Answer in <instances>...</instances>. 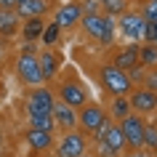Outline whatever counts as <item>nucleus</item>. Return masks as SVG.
I'll return each mask as SVG.
<instances>
[{"label": "nucleus", "mask_w": 157, "mask_h": 157, "mask_svg": "<svg viewBox=\"0 0 157 157\" xmlns=\"http://www.w3.org/2000/svg\"><path fill=\"white\" fill-rule=\"evenodd\" d=\"M80 29H83L93 43L99 45H112L117 37V19L104 16V13H91V16L80 19Z\"/></svg>", "instance_id": "obj_1"}, {"label": "nucleus", "mask_w": 157, "mask_h": 157, "mask_svg": "<svg viewBox=\"0 0 157 157\" xmlns=\"http://www.w3.org/2000/svg\"><path fill=\"white\" fill-rule=\"evenodd\" d=\"M56 88H59V101H64L67 107H72L75 112H77V109H83L85 104L91 101V91H88V85H85L83 80L72 72V69L59 80Z\"/></svg>", "instance_id": "obj_2"}, {"label": "nucleus", "mask_w": 157, "mask_h": 157, "mask_svg": "<svg viewBox=\"0 0 157 157\" xmlns=\"http://www.w3.org/2000/svg\"><path fill=\"white\" fill-rule=\"evenodd\" d=\"M99 83H101V88L109 93V99H112V96H128V93L133 91L128 75L120 72L117 67H112L109 61L99 67Z\"/></svg>", "instance_id": "obj_3"}, {"label": "nucleus", "mask_w": 157, "mask_h": 157, "mask_svg": "<svg viewBox=\"0 0 157 157\" xmlns=\"http://www.w3.org/2000/svg\"><path fill=\"white\" fill-rule=\"evenodd\" d=\"M117 32L131 43H141L149 32V21H144V16L139 11H125L123 16L117 19Z\"/></svg>", "instance_id": "obj_4"}, {"label": "nucleus", "mask_w": 157, "mask_h": 157, "mask_svg": "<svg viewBox=\"0 0 157 157\" xmlns=\"http://www.w3.org/2000/svg\"><path fill=\"white\" fill-rule=\"evenodd\" d=\"M56 157H83L88 155V136L80 131H64L56 144Z\"/></svg>", "instance_id": "obj_5"}, {"label": "nucleus", "mask_w": 157, "mask_h": 157, "mask_svg": "<svg viewBox=\"0 0 157 157\" xmlns=\"http://www.w3.org/2000/svg\"><path fill=\"white\" fill-rule=\"evenodd\" d=\"M117 125H120V128H123V133H125L128 152L144 149V128H147V117H141V115H136V112H131L123 123H117Z\"/></svg>", "instance_id": "obj_6"}, {"label": "nucleus", "mask_w": 157, "mask_h": 157, "mask_svg": "<svg viewBox=\"0 0 157 157\" xmlns=\"http://www.w3.org/2000/svg\"><path fill=\"white\" fill-rule=\"evenodd\" d=\"M128 104H131V112L147 117V120L152 115H157V93L144 88V85H139V88H133L128 93Z\"/></svg>", "instance_id": "obj_7"}, {"label": "nucleus", "mask_w": 157, "mask_h": 157, "mask_svg": "<svg viewBox=\"0 0 157 157\" xmlns=\"http://www.w3.org/2000/svg\"><path fill=\"white\" fill-rule=\"evenodd\" d=\"M104 117H107V109L96 101H88L83 109H77V131L85 136H93V131L101 125Z\"/></svg>", "instance_id": "obj_8"}, {"label": "nucleus", "mask_w": 157, "mask_h": 157, "mask_svg": "<svg viewBox=\"0 0 157 157\" xmlns=\"http://www.w3.org/2000/svg\"><path fill=\"white\" fill-rule=\"evenodd\" d=\"M16 75L19 80L29 88H37L43 85V72H40V61L37 56H27V53H19L16 56Z\"/></svg>", "instance_id": "obj_9"}, {"label": "nucleus", "mask_w": 157, "mask_h": 157, "mask_svg": "<svg viewBox=\"0 0 157 157\" xmlns=\"http://www.w3.org/2000/svg\"><path fill=\"white\" fill-rule=\"evenodd\" d=\"M53 104H56V96L51 88H32L29 91V99H27V115H51L53 112Z\"/></svg>", "instance_id": "obj_10"}, {"label": "nucleus", "mask_w": 157, "mask_h": 157, "mask_svg": "<svg viewBox=\"0 0 157 157\" xmlns=\"http://www.w3.org/2000/svg\"><path fill=\"white\" fill-rule=\"evenodd\" d=\"M83 19V8H80V0H69V3H61L53 16V24H59V29H72V27L80 24Z\"/></svg>", "instance_id": "obj_11"}, {"label": "nucleus", "mask_w": 157, "mask_h": 157, "mask_svg": "<svg viewBox=\"0 0 157 157\" xmlns=\"http://www.w3.org/2000/svg\"><path fill=\"white\" fill-rule=\"evenodd\" d=\"M37 61H40V72H43V83H51L56 80L59 69H61V53L56 48H43L37 53Z\"/></svg>", "instance_id": "obj_12"}, {"label": "nucleus", "mask_w": 157, "mask_h": 157, "mask_svg": "<svg viewBox=\"0 0 157 157\" xmlns=\"http://www.w3.org/2000/svg\"><path fill=\"white\" fill-rule=\"evenodd\" d=\"M109 64L117 67L120 72H128L131 67H136L139 64V43H128V45H123V48H117Z\"/></svg>", "instance_id": "obj_13"}, {"label": "nucleus", "mask_w": 157, "mask_h": 157, "mask_svg": "<svg viewBox=\"0 0 157 157\" xmlns=\"http://www.w3.org/2000/svg\"><path fill=\"white\" fill-rule=\"evenodd\" d=\"M53 120H56V128L59 131H77V112L72 107H67L64 101H59L53 104Z\"/></svg>", "instance_id": "obj_14"}, {"label": "nucleus", "mask_w": 157, "mask_h": 157, "mask_svg": "<svg viewBox=\"0 0 157 157\" xmlns=\"http://www.w3.org/2000/svg\"><path fill=\"white\" fill-rule=\"evenodd\" d=\"M51 11V0H24L16 6L19 19H43Z\"/></svg>", "instance_id": "obj_15"}, {"label": "nucleus", "mask_w": 157, "mask_h": 157, "mask_svg": "<svg viewBox=\"0 0 157 157\" xmlns=\"http://www.w3.org/2000/svg\"><path fill=\"white\" fill-rule=\"evenodd\" d=\"M107 117L112 123H123L125 117L131 115V104H128V96H112L107 107Z\"/></svg>", "instance_id": "obj_16"}, {"label": "nucleus", "mask_w": 157, "mask_h": 157, "mask_svg": "<svg viewBox=\"0 0 157 157\" xmlns=\"http://www.w3.org/2000/svg\"><path fill=\"white\" fill-rule=\"evenodd\" d=\"M104 144H107L112 152H115L117 157H123L125 152H128V144H125V133H123V128L117 123H112V128L107 131V136H104Z\"/></svg>", "instance_id": "obj_17"}, {"label": "nucleus", "mask_w": 157, "mask_h": 157, "mask_svg": "<svg viewBox=\"0 0 157 157\" xmlns=\"http://www.w3.org/2000/svg\"><path fill=\"white\" fill-rule=\"evenodd\" d=\"M19 32H21L24 43H37L43 37V32H45V19H24Z\"/></svg>", "instance_id": "obj_18"}, {"label": "nucleus", "mask_w": 157, "mask_h": 157, "mask_svg": "<svg viewBox=\"0 0 157 157\" xmlns=\"http://www.w3.org/2000/svg\"><path fill=\"white\" fill-rule=\"evenodd\" d=\"M24 136H27V144H29V149H32V152H45V149H53V133H43V131L29 128Z\"/></svg>", "instance_id": "obj_19"}, {"label": "nucleus", "mask_w": 157, "mask_h": 157, "mask_svg": "<svg viewBox=\"0 0 157 157\" xmlns=\"http://www.w3.org/2000/svg\"><path fill=\"white\" fill-rule=\"evenodd\" d=\"M19 27H21V19H19L16 8H3L0 11V35L11 37V35L19 32Z\"/></svg>", "instance_id": "obj_20"}, {"label": "nucleus", "mask_w": 157, "mask_h": 157, "mask_svg": "<svg viewBox=\"0 0 157 157\" xmlns=\"http://www.w3.org/2000/svg\"><path fill=\"white\" fill-rule=\"evenodd\" d=\"M29 117V128H35V131H43V133H56V120H53V115H27Z\"/></svg>", "instance_id": "obj_21"}, {"label": "nucleus", "mask_w": 157, "mask_h": 157, "mask_svg": "<svg viewBox=\"0 0 157 157\" xmlns=\"http://www.w3.org/2000/svg\"><path fill=\"white\" fill-rule=\"evenodd\" d=\"M139 64L144 69H155L157 67V48L152 43H139Z\"/></svg>", "instance_id": "obj_22"}, {"label": "nucleus", "mask_w": 157, "mask_h": 157, "mask_svg": "<svg viewBox=\"0 0 157 157\" xmlns=\"http://www.w3.org/2000/svg\"><path fill=\"white\" fill-rule=\"evenodd\" d=\"M157 149V120H147V128H144V152L155 155Z\"/></svg>", "instance_id": "obj_23"}, {"label": "nucleus", "mask_w": 157, "mask_h": 157, "mask_svg": "<svg viewBox=\"0 0 157 157\" xmlns=\"http://www.w3.org/2000/svg\"><path fill=\"white\" fill-rule=\"evenodd\" d=\"M125 11H128V0H107L101 6V13L104 16H112V19H120Z\"/></svg>", "instance_id": "obj_24"}, {"label": "nucleus", "mask_w": 157, "mask_h": 157, "mask_svg": "<svg viewBox=\"0 0 157 157\" xmlns=\"http://www.w3.org/2000/svg\"><path fill=\"white\" fill-rule=\"evenodd\" d=\"M59 37H61V29H59V24H53V21H51V24H45V32H43V37H40L43 45H45V48H53Z\"/></svg>", "instance_id": "obj_25"}, {"label": "nucleus", "mask_w": 157, "mask_h": 157, "mask_svg": "<svg viewBox=\"0 0 157 157\" xmlns=\"http://www.w3.org/2000/svg\"><path fill=\"white\" fill-rule=\"evenodd\" d=\"M147 72H149V69H144L141 64H136V67H131L125 75H128V80H131L133 88H139V85H144V80H147Z\"/></svg>", "instance_id": "obj_26"}, {"label": "nucleus", "mask_w": 157, "mask_h": 157, "mask_svg": "<svg viewBox=\"0 0 157 157\" xmlns=\"http://www.w3.org/2000/svg\"><path fill=\"white\" fill-rule=\"evenodd\" d=\"M139 13L144 16V21H157V0H144Z\"/></svg>", "instance_id": "obj_27"}, {"label": "nucleus", "mask_w": 157, "mask_h": 157, "mask_svg": "<svg viewBox=\"0 0 157 157\" xmlns=\"http://www.w3.org/2000/svg\"><path fill=\"white\" fill-rule=\"evenodd\" d=\"M80 8H83V16H91V13H101V6L96 0H80Z\"/></svg>", "instance_id": "obj_28"}, {"label": "nucleus", "mask_w": 157, "mask_h": 157, "mask_svg": "<svg viewBox=\"0 0 157 157\" xmlns=\"http://www.w3.org/2000/svg\"><path fill=\"white\" fill-rule=\"evenodd\" d=\"M144 88H149V91H155V93H157V67L147 72V80H144Z\"/></svg>", "instance_id": "obj_29"}, {"label": "nucleus", "mask_w": 157, "mask_h": 157, "mask_svg": "<svg viewBox=\"0 0 157 157\" xmlns=\"http://www.w3.org/2000/svg\"><path fill=\"white\" fill-rule=\"evenodd\" d=\"M144 43H152L157 48V21H149V32H147V37H144Z\"/></svg>", "instance_id": "obj_30"}, {"label": "nucleus", "mask_w": 157, "mask_h": 157, "mask_svg": "<svg viewBox=\"0 0 157 157\" xmlns=\"http://www.w3.org/2000/svg\"><path fill=\"white\" fill-rule=\"evenodd\" d=\"M21 53H27V56H37V43H24V45H21Z\"/></svg>", "instance_id": "obj_31"}, {"label": "nucleus", "mask_w": 157, "mask_h": 157, "mask_svg": "<svg viewBox=\"0 0 157 157\" xmlns=\"http://www.w3.org/2000/svg\"><path fill=\"white\" fill-rule=\"evenodd\" d=\"M99 157H117V155L107 147V144H104V141H99Z\"/></svg>", "instance_id": "obj_32"}, {"label": "nucleus", "mask_w": 157, "mask_h": 157, "mask_svg": "<svg viewBox=\"0 0 157 157\" xmlns=\"http://www.w3.org/2000/svg\"><path fill=\"white\" fill-rule=\"evenodd\" d=\"M123 157H155V155H149V152H144V149H136V152H125Z\"/></svg>", "instance_id": "obj_33"}, {"label": "nucleus", "mask_w": 157, "mask_h": 157, "mask_svg": "<svg viewBox=\"0 0 157 157\" xmlns=\"http://www.w3.org/2000/svg\"><path fill=\"white\" fill-rule=\"evenodd\" d=\"M3 8H16V0H0V11Z\"/></svg>", "instance_id": "obj_34"}, {"label": "nucleus", "mask_w": 157, "mask_h": 157, "mask_svg": "<svg viewBox=\"0 0 157 157\" xmlns=\"http://www.w3.org/2000/svg\"><path fill=\"white\" fill-rule=\"evenodd\" d=\"M96 3H99V6H104V3H107V0H96Z\"/></svg>", "instance_id": "obj_35"}, {"label": "nucleus", "mask_w": 157, "mask_h": 157, "mask_svg": "<svg viewBox=\"0 0 157 157\" xmlns=\"http://www.w3.org/2000/svg\"><path fill=\"white\" fill-rule=\"evenodd\" d=\"M19 3H24V0H16V6H19Z\"/></svg>", "instance_id": "obj_36"}, {"label": "nucleus", "mask_w": 157, "mask_h": 157, "mask_svg": "<svg viewBox=\"0 0 157 157\" xmlns=\"http://www.w3.org/2000/svg\"><path fill=\"white\" fill-rule=\"evenodd\" d=\"M83 157H91V155H83Z\"/></svg>", "instance_id": "obj_37"}, {"label": "nucleus", "mask_w": 157, "mask_h": 157, "mask_svg": "<svg viewBox=\"0 0 157 157\" xmlns=\"http://www.w3.org/2000/svg\"><path fill=\"white\" fill-rule=\"evenodd\" d=\"M155 155H157V149H155Z\"/></svg>", "instance_id": "obj_38"}]
</instances>
